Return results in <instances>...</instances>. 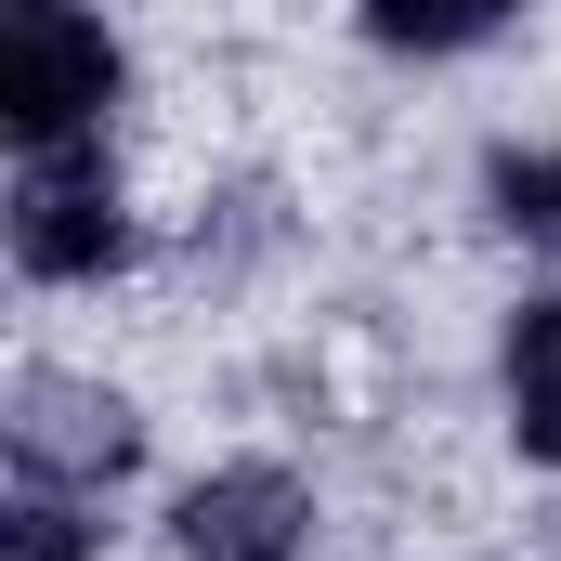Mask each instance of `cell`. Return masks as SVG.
<instances>
[{"label": "cell", "mask_w": 561, "mask_h": 561, "mask_svg": "<svg viewBox=\"0 0 561 561\" xmlns=\"http://www.w3.org/2000/svg\"><path fill=\"white\" fill-rule=\"evenodd\" d=\"M105 92H118V53H105L92 13H66V0H13L0 13V118L26 144H66Z\"/></svg>", "instance_id": "cell-1"}, {"label": "cell", "mask_w": 561, "mask_h": 561, "mask_svg": "<svg viewBox=\"0 0 561 561\" xmlns=\"http://www.w3.org/2000/svg\"><path fill=\"white\" fill-rule=\"evenodd\" d=\"M13 262H26V275H105V262H118V183H105L92 157L39 144L26 183H13Z\"/></svg>", "instance_id": "cell-2"}, {"label": "cell", "mask_w": 561, "mask_h": 561, "mask_svg": "<svg viewBox=\"0 0 561 561\" xmlns=\"http://www.w3.org/2000/svg\"><path fill=\"white\" fill-rule=\"evenodd\" d=\"M300 523H313V510H300L287 470H222V483L183 496V549H196V561H287Z\"/></svg>", "instance_id": "cell-3"}, {"label": "cell", "mask_w": 561, "mask_h": 561, "mask_svg": "<svg viewBox=\"0 0 561 561\" xmlns=\"http://www.w3.org/2000/svg\"><path fill=\"white\" fill-rule=\"evenodd\" d=\"M118 457H131V405H105V392H66V379H26L13 470H66V483H105Z\"/></svg>", "instance_id": "cell-4"}, {"label": "cell", "mask_w": 561, "mask_h": 561, "mask_svg": "<svg viewBox=\"0 0 561 561\" xmlns=\"http://www.w3.org/2000/svg\"><path fill=\"white\" fill-rule=\"evenodd\" d=\"M510 419H523L536 457H561V300H536L510 327Z\"/></svg>", "instance_id": "cell-5"}, {"label": "cell", "mask_w": 561, "mask_h": 561, "mask_svg": "<svg viewBox=\"0 0 561 561\" xmlns=\"http://www.w3.org/2000/svg\"><path fill=\"white\" fill-rule=\"evenodd\" d=\"M510 0H366V26L379 39H405V53H457V39H483Z\"/></svg>", "instance_id": "cell-6"}, {"label": "cell", "mask_w": 561, "mask_h": 561, "mask_svg": "<svg viewBox=\"0 0 561 561\" xmlns=\"http://www.w3.org/2000/svg\"><path fill=\"white\" fill-rule=\"evenodd\" d=\"M13 549H26V561H79V483L13 470Z\"/></svg>", "instance_id": "cell-7"}, {"label": "cell", "mask_w": 561, "mask_h": 561, "mask_svg": "<svg viewBox=\"0 0 561 561\" xmlns=\"http://www.w3.org/2000/svg\"><path fill=\"white\" fill-rule=\"evenodd\" d=\"M496 209L523 236H561V157H496Z\"/></svg>", "instance_id": "cell-8"}]
</instances>
